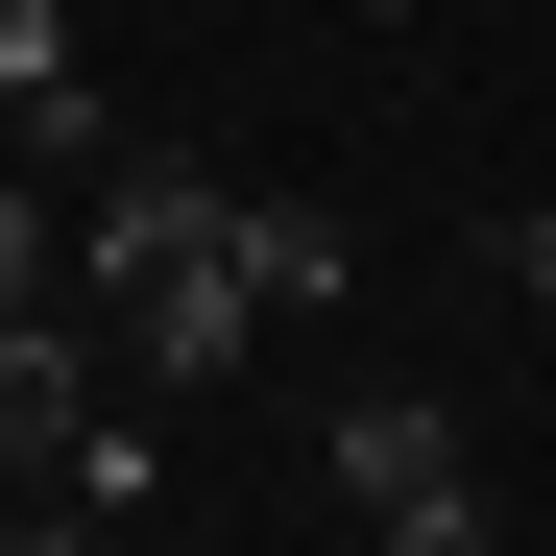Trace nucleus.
Returning <instances> with one entry per match:
<instances>
[{
  "mask_svg": "<svg viewBox=\"0 0 556 556\" xmlns=\"http://www.w3.org/2000/svg\"><path fill=\"white\" fill-rule=\"evenodd\" d=\"M98 339L146 363V388H218V363L266 339V291H242V242H218V266H146V291H98Z\"/></svg>",
  "mask_w": 556,
  "mask_h": 556,
  "instance_id": "nucleus-3",
  "label": "nucleus"
},
{
  "mask_svg": "<svg viewBox=\"0 0 556 556\" xmlns=\"http://www.w3.org/2000/svg\"><path fill=\"white\" fill-rule=\"evenodd\" d=\"M435 484H459V412H435V388H363V412H339V508L388 532V508H435Z\"/></svg>",
  "mask_w": 556,
  "mask_h": 556,
  "instance_id": "nucleus-4",
  "label": "nucleus"
},
{
  "mask_svg": "<svg viewBox=\"0 0 556 556\" xmlns=\"http://www.w3.org/2000/svg\"><path fill=\"white\" fill-rule=\"evenodd\" d=\"M388 556H484V484H435V508H388Z\"/></svg>",
  "mask_w": 556,
  "mask_h": 556,
  "instance_id": "nucleus-7",
  "label": "nucleus"
},
{
  "mask_svg": "<svg viewBox=\"0 0 556 556\" xmlns=\"http://www.w3.org/2000/svg\"><path fill=\"white\" fill-rule=\"evenodd\" d=\"M218 242H242V169H194V146H98V194H73V315L146 291V266H218Z\"/></svg>",
  "mask_w": 556,
  "mask_h": 556,
  "instance_id": "nucleus-1",
  "label": "nucleus"
},
{
  "mask_svg": "<svg viewBox=\"0 0 556 556\" xmlns=\"http://www.w3.org/2000/svg\"><path fill=\"white\" fill-rule=\"evenodd\" d=\"M49 291H73V218H49V194H0V315H49Z\"/></svg>",
  "mask_w": 556,
  "mask_h": 556,
  "instance_id": "nucleus-6",
  "label": "nucleus"
},
{
  "mask_svg": "<svg viewBox=\"0 0 556 556\" xmlns=\"http://www.w3.org/2000/svg\"><path fill=\"white\" fill-rule=\"evenodd\" d=\"M242 291H266V339H291V315H339V291H363V242H339L315 194H242Z\"/></svg>",
  "mask_w": 556,
  "mask_h": 556,
  "instance_id": "nucleus-5",
  "label": "nucleus"
},
{
  "mask_svg": "<svg viewBox=\"0 0 556 556\" xmlns=\"http://www.w3.org/2000/svg\"><path fill=\"white\" fill-rule=\"evenodd\" d=\"M73 435H98V315H0V508H73Z\"/></svg>",
  "mask_w": 556,
  "mask_h": 556,
  "instance_id": "nucleus-2",
  "label": "nucleus"
},
{
  "mask_svg": "<svg viewBox=\"0 0 556 556\" xmlns=\"http://www.w3.org/2000/svg\"><path fill=\"white\" fill-rule=\"evenodd\" d=\"M508 291H532V315H556V194H532V218H508Z\"/></svg>",
  "mask_w": 556,
  "mask_h": 556,
  "instance_id": "nucleus-9",
  "label": "nucleus"
},
{
  "mask_svg": "<svg viewBox=\"0 0 556 556\" xmlns=\"http://www.w3.org/2000/svg\"><path fill=\"white\" fill-rule=\"evenodd\" d=\"M0 556H122V532H98V508H25V532H0Z\"/></svg>",
  "mask_w": 556,
  "mask_h": 556,
  "instance_id": "nucleus-8",
  "label": "nucleus"
}]
</instances>
